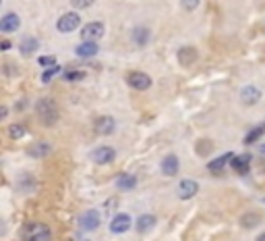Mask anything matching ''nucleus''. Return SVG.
Instances as JSON below:
<instances>
[{"label":"nucleus","instance_id":"obj_1","mask_svg":"<svg viewBox=\"0 0 265 241\" xmlns=\"http://www.w3.org/2000/svg\"><path fill=\"white\" fill-rule=\"evenodd\" d=\"M35 112H38L40 120L44 125H56L58 123V106H56V102L54 100H50V98H42L38 100V104H35Z\"/></svg>","mask_w":265,"mask_h":241},{"label":"nucleus","instance_id":"obj_2","mask_svg":"<svg viewBox=\"0 0 265 241\" xmlns=\"http://www.w3.org/2000/svg\"><path fill=\"white\" fill-rule=\"evenodd\" d=\"M23 241H52V231L44 222H31L23 231Z\"/></svg>","mask_w":265,"mask_h":241},{"label":"nucleus","instance_id":"obj_3","mask_svg":"<svg viewBox=\"0 0 265 241\" xmlns=\"http://www.w3.org/2000/svg\"><path fill=\"white\" fill-rule=\"evenodd\" d=\"M81 25V17H79V13H64L60 19H58V23H56V29L58 31H62V33H70V31H75L77 27Z\"/></svg>","mask_w":265,"mask_h":241},{"label":"nucleus","instance_id":"obj_4","mask_svg":"<svg viewBox=\"0 0 265 241\" xmlns=\"http://www.w3.org/2000/svg\"><path fill=\"white\" fill-rule=\"evenodd\" d=\"M104 31H106L104 23H98V21L96 23H87L81 29V38H83V42H98L104 36Z\"/></svg>","mask_w":265,"mask_h":241},{"label":"nucleus","instance_id":"obj_5","mask_svg":"<svg viewBox=\"0 0 265 241\" xmlns=\"http://www.w3.org/2000/svg\"><path fill=\"white\" fill-rule=\"evenodd\" d=\"M114 158H116V150L110 146H100L92 152V160L96 164H110Z\"/></svg>","mask_w":265,"mask_h":241},{"label":"nucleus","instance_id":"obj_6","mask_svg":"<svg viewBox=\"0 0 265 241\" xmlns=\"http://www.w3.org/2000/svg\"><path fill=\"white\" fill-rule=\"evenodd\" d=\"M127 81H129L131 88H135V90H139V92H145V90L151 88V77L145 75V73H141V71L131 73V75L127 77Z\"/></svg>","mask_w":265,"mask_h":241},{"label":"nucleus","instance_id":"obj_7","mask_svg":"<svg viewBox=\"0 0 265 241\" xmlns=\"http://www.w3.org/2000/svg\"><path fill=\"white\" fill-rule=\"evenodd\" d=\"M100 222H102V216L98 210H87V212H83L79 225L83 231H96L100 227Z\"/></svg>","mask_w":265,"mask_h":241},{"label":"nucleus","instance_id":"obj_8","mask_svg":"<svg viewBox=\"0 0 265 241\" xmlns=\"http://www.w3.org/2000/svg\"><path fill=\"white\" fill-rule=\"evenodd\" d=\"M197 192H199V183L197 181H193V179H183L181 183H179V198L181 200H191L193 196H197Z\"/></svg>","mask_w":265,"mask_h":241},{"label":"nucleus","instance_id":"obj_9","mask_svg":"<svg viewBox=\"0 0 265 241\" xmlns=\"http://www.w3.org/2000/svg\"><path fill=\"white\" fill-rule=\"evenodd\" d=\"M131 225H133L131 216L122 212V214H116V216L112 218V222H110V231L116 233V235H120V233H127V231L131 229Z\"/></svg>","mask_w":265,"mask_h":241},{"label":"nucleus","instance_id":"obj_10","mask_svg":"<svg viewBox=\"0 0 265 241\" xmlns=\"http://www.w3.org/2000/svg\"><path fill=\"white\" fill-rule=\"evenodd\" d=\"M259 100H261V92H259V88H255V85H244V88L240 90V102L242 104L255 106Z\"/></svg>","mask_w":265,"mask_h":241},{"label":"nucleus","instance_id":"obj_11","mask_svg":"<svg viewBox=\"0 0 265 241\" xmlns=\"http://www.w3.org/2000/svg\"><path fill=\"white\" fill-rule=\"evenodd\" d=\"M94 127H96V131H98L100 135H110V133H114V129H116V120H114L112 116H108V114H104V116H98V118H96Z\"/></svg>","mask_w":265,"mask_h":241},{"label":"nucleus","instance_id":"obj_12","mask_svg":"<svg viewBox=\"0 0 265 241\" xmlns=\"http://www.w3.org/2000/svg\"><path fill=\"white\" fill-rule=\"evenodd\" d=\"M21 27V17L17 13H7L3 19H0V29H3L5 33H13Z\"/></svg>","mask_w":265,"mask_h":241},{"label":"nucleus","instance_id":"obj_13","mask_svg":"<svg viewBox=\"0 0 265 241\" xmlns=\"http://www.w3.org/2000/svg\"><path fill=\"white\" fill-rule=\"evenodd\" d=\"M153 227H155V216H153V214H141V216L135 220V229H137V233H141V235L149 233Z\"/></svg>","mask_w":265,"mask_h":241},{"label":"nucleus","instance_id":"obj_14","mask_svg":"<svg viewBox=\"0 0 265 241\" xmlns=\"http://www.w3.org/2000/svg\"><path fill=\"white\" fill-rule=\"evenodd\" d=\"M179 168H181V162H179V158H176L174 154H168V156L162 160V173L166 177H174L176 173H179Z\"/></svg>","mask_w":265,"mask_h":241},{"label":"nucleus","instance_id":"obj_15","mask_svg":"<svg viewBox=\"0 0 265 241\" xmlns=\"http://www.w3.org/2000/svg\"><path fill=\"white\" fill-rule=\"evenodd\" d=\"M232 152H224L222 156H218V158H214L209 164H207V168L211 170V173H220V170H224V166L228 164V162H232Z\"/></svg>","mask_w":265,"mask_h":241},{"label":"nucleus","instance_id":"obj_16","mask_svg":"<svg viewBox=\"0 0 265 241\" xmlns=\"http://www.w3.org/2000/svg\"><path fill=\"white\" fill-rule=\"evenodd\" d=\"M38 48H40L38 38L27 36V38H23V40H21V44H19V52H21L23 56H31L33 52H38Z\"/></svg>","mask_w":265,"mask_h":241},{"label":"nucleus","instance_id":"obj_17","mask_svg":"<svg viewBox=\"0 0 265 241\" xmlns=\"http://www.w3.org/2000/svg\"><path fill=\"white\" fill-rule=\"evenodd\" d=\"M179 61H181V65H185V67L193 65V63L197 61V50L193 48V46H185V48H181V50H179Z\"/></svg>","mask_w":265,"mask_h":241},{"label":"nucleus","instance_id":"obj_18","mask_svg":"<svg viewBox=\"0 0 265 241\" xmlns=\"http://www.w3.org/2000/svg\"><path fill=\"white\" fill-rule=\"evenodd\" d=\"M27 152H29V156H31V158H44L46 154L52 152V146H50L48 142H35Z\"/></svg>","mask_w":265,"mask_h":241},{"label":"nucleus","instance_id":"obj_19","mask_svg":"<svg viewBox=\"0 0 265 241\" xmlns=\"http://www.w3.org/2000/svg\"><path fill=\"white\" fill-rule=\"evenodd\" d=\"M98 54V44L96 42H81L77 46V56L81 58H92Z\"/></svg>","mask_w":265,"mask_h":241},{"label":"nucleus","instance_id":"obj_20","mask_svg":"<svg viewBox=\"0 0 265 241\" xmlns=\"http://www.w3.org/2000/svg\"><path fill=\"white\" fill-rule=\"evenodd\" d=\"M137 185V179L133 175H127V173H122L116 177V187L120 189V192H131V189Z\"/></svg>","mask_w":265,"mask_h":241},{"label":"nucleus","instance_id":"obj_21","mask_svg":"<svg viewBox=\"0 0 265 241\" xmlns=\"http://www.w3.org/2000/svg\"><path fill=\"white\" fill-rule=\"evenodd\" d=\"M232 168L238 170V173H244V170H249V164H251V154H242V156H234L232 158Z\"/></svg>","mask_w":265,"mask_h":241},{"label":"nucleus","instance_id":"obj_22","mask_svg":"<svg viewBox=\"0 0 265 241\" xmlns=\"http://www.w3.org/2000/svg\"><path fill=\"white\" fill-rule=\"evenodd\" d=\"M133 40H135L137 46H145V44L149 42V29H145V27H137V29L133 31Z\"/></svg>","mask_w":265,"mask_h":241},{"label":"nucleus","instance_id":"obj_23","mask_svg":"<svg viewBox=\"0 0 265 241\" xmlns=\"http://www.w3.org/2000/svg\"><path fill=\"white\" fill-rule=\"evenodd\" d=\"M25 133H27V129L21 123H13L7 129V135L11 137V140H21V137H25Z\"/></svg>","mask_w":265,"mask_h":241},{"label":"nucleus","instance_id":"obj_24","mask_svg":"<svg viewBox=\"0 0 265 241\" xmlns=\"http://www.w3.org/2000/svg\"><path fill=\"white\" fill-rule=\"evenodd\" d=\"M263 127H255L253 131H249V133H246V137H244V144H255L257 140H259V137L263 135Z\"/></svg>","mask_w":265,"mask_h":241},{"label":"nucleus","instance_id":"obj_25","mask_svg":"<svg viewBox=\"0 0 265 241\" xmlns=\"http://www.w3.org/2000/svg\"><path fill=\"white\" fill-rule=\"evenodd\" d=\"M64 77L70 79V81H77V79L85 77V71H79V69H68V71H64Z\"/></svg>","mask_w":265,"mask_h":241},{"label":"nucleus","instance_id":"obj_26","mask_svg":"<svg viewBox=\"0 0 265 241\" xmlns=\"http://www.w3.org/2000/svg\"><path fill=\"white\" fill-rule=\"evenodd\" d=\"M58 71H60V67H58V65H54V67L46 69V71H44V75H42V81H44V83H48V81H50L52 77H54Z\"/></svg>","mask_w":265,"mask_h":241},{"label":"nucleus","instance_id":"obj_27","mask_svg":"<svg viewBox=\"0 0 265 241\" xmlns=\"http://www.w3.org/2000/svg\"><path fill=\"white\" fill-rule=\"evenodd\" d=\"M257 218H259L257 214H244V216H242V225H244V227H255L257 222H259Z\"/></svg>","mask_w":265,"mask_h":241},{"label":"nucleus","instance_id":"obj_28","mask_svg":"<svg viewBox=\"0 0 265 241\" xmlns=\"http://www.w3.org/2000/svg\"><path fill=\"white\" fill-rule=\"evenodd\" d=\"M70 5L75 9H90L94 5V0H70Z\"/></svg>","mask_w":265,"mask_h":241},{"label":"nucleus","instance_id":"obj_29","mask_svg":"<svg viewBox=\"0 0 265 241\" xmlns=\"http://www.w3.org/2000/svg\"><path fill=\"white\" fill-rule=\"evenodd\" d=\"M181 3H183V7L187 11H195L199 7V0H181Z\"/></svg>","mask_w":265,"mask_h":241},{"label":"nucleus","instance_id":"obj_30","mask_svg":"<svg viewBox=\"0 0 265 241\" xmlns=\"http://www.w3.org/2000/svg\"><path fill=\"white\" fill-rule=\"evenodd\" d=\"M40 65H44V67H48V65H50V67H54L56 61L52 58V56H42V58H40Z\"/></svg>","mask_w":265,"mask_h":241},{"label":"nucleus","instance_id":"obj_31","mask_svg":"<svg viewBox=\"0 0 265 241\" xmlns=\"http://www.w3.org/2000/svg\"><path fill=\"white\" fill-rule=\"evenodd\" d=\"M257 241H265V233H261V235L257 237Z\"/></svg>","mask_w":265,"mask_h":241},{"label":"nucleus","instance_id":"obj_32","mask_svg":"<svg viewBox=\"0 0 265 241\" xmlns=\"http://www.w3.org/2000/svg\"><path fill=\"white\" fill-rule=\"evenodd\" d=\"M261 152H263V154H265V146H263V148H261Z\"/></svg>","mask_w":265,"mask_h":241},{"label":"nucleus","instance_id":"obj_33","mask_svg":"<svg viewBox=\"0 0 265 241\" xmlns=\"http://www.w3.org/2000/svg\"><path fill=\"white\" fill-rule=\"evenodd\" d=\"M81 241H90V239H81Z\"/></svg>","mask_w":265,"mask_h":241}]
</instances>
